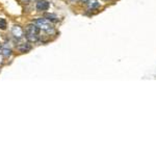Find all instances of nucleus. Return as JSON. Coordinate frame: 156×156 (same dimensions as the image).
I'll return each mask as SVG.
<instances>
[{"instance_id": "f8f14e48", "label": "nucleus", "mask_w": 156, "mask_h": 156, "mask_svg": "<svg viewBox=\"0 0 156 156\" xmlns=\"http://www.w3.org/2000/svg\"><path fill=\"white\" fill-rule=\"evenodd\" d=\"M0 62H1V57H0Z\"/></svg>"}, {"instance_id": "9b49d317", "label": "nucleus", "mask_w": 156, "mask_h": 156, "mask_svg": "<svg viewBox=\"0 0 156 156\" xmlns=\"http://www.w3.org/2000/svg\"><path fill=\"white\" fill-rule=\"evenodd\" d=\"M24 2H29V1H31V0H23Z\"/></svg>"}, {"instance_id": "20e7f679", "label": "nucleus", "mask_w": 156, "mask_h": 156, "mask_svg": "<svg viewBox=\"0 0 156 156\" xmlns=\"http://www.w3.org/2000/svg\"><path fill=\"white\" fill-rule=\"evenodd\" d=\"M50 4L47 0H39L37 2V9L39 12H45L49 9Z\"/></svg>"}, {"instance_id": "f03ea898", "label": "nucleus", "mask_w": 156, "mask_h": 156, "mask_svg": "<svg viewBox=\"0 0 156 156\" xmlns=\"http://www.w3.org/2000/svg\"><path fill=\"white\" fill-rule=\"evenodd\" d=\"M34 24H36L41 30H44V31L48 32V34L54 31V28H53V26H52L51 22H50L49 20L45 19V18L37 19L36 21H34Z\"/></svg>"}, {"instance_id": "423d86ee", "label": "nucleus", "mask_w": 156, "mask_h": 156, "mask_svg": "<svg viewBox=\"0 0 156 156\" xmlns=\"http://www.w3.org/2000/svg\"><path fill=\"white\" fill-rule=\"evenodd\" d=\"M30 45L28 44V43H23V44H21L20 46H18V49L20 50L21 52H27L30 50Z\"/></svg>"}, {"instance_id": "7ed1b4c3", "label": "nucleus", "mask_w": 156, "mask_h": 156, "mask_svg": "<svg viewBox=\"0 0 156 156\" xmlns=\"http://www.w3.org/2000/svg\"><path fill=\"white\" fill-rule=\"evenodd\" d=\"M12 34L16 37L17 40H20L23 37L24 31H23V29H22V27H20L19 25H15L12 28Z\"/></svg>"}, {"instance_id": "0eeeda50", "label": "nucleus", "mask_w": 156, "mask_h": 156, "mask_svg": "<svg viewBox=\"0 0 156 156\" xmlns=\"http://www.w3.org/2000/svg\"><path fill=\"white\" fill-rule=\"evenodd\" d=\"M46 18H47V20H49L50 22H58V17L55 16L53 14L46 15Z\"/></svg>"}, {"instance_id": "39448f33", "label": "nucleus", "mask_w": 156, "mask_h": 156, "mask_svg": "<svg viewBox=\"0 0 156 156\" xmlns=\"http://www.w3.org/2000/svg\"><path fill=\"white\" fill-rule=\"evenodd\" d=\"M99 6H100V3L98 0H90L89 1V9L94 11V9H99Z\"/></svg>"}, {"instance_id": "6e6552de", "label": "nucleus", "mask_w": 156, "mask_h": 156, "mask_svg": "<svg viewBox=\"0 0 156 156\" xmlns=\"http://www.w3.org/2000/svg\"><path fill=\"white\" fill-rule=\"evenodd\" d=\"M6 27H7V23H6V21H5V20H4V19L0 18V29L4 30V29H6Z\"/></svg>"}, {"instance_id": "ddd939ff", "label": "nucleus", "mask_w": 156, "mask_h": 156, "mask_svg": "<svg viewBox=\"0 0 156 156\" xmlns=\"http://www.w3.org/2000/svg\"><path fill=\"white\" fill-rule=\"evenodd\" d=\"M72 1H75V0H72Z\"/></svg>"}, {"instance_id": "9d476101", "label": "nucleus", "mask_w": 156, "mask_h": 156, "mask_svg": "<svg viewBox=\"0 0 156 156\" xmlns=\"http://www.w3.org/2000/svg\"><path fill=\"white\" fill-rule=\"evenodd\" d=\"M81 2H83V3H89V1L90 0H80Z\"/></svg>"}, {"instance_id": "1a4fd4ad", "label": "nucleus", "mask_w": 156, "mask_h": 156, "mask_svg": "<svg viewBox=\"0 0 156 156\" xmlns=\"http://www.w3.org/2000/svg\"><path fill=\"white\" fill-rule=\"evenodd\" d=\"M2 54H3L4 56H11L12 50L11 49H7V48H3V49H2Z\"/></svg>"}, {"instance_id": "f257e3e1", "label": "nucleus", "mask_w": 156, "mask_h": 156, "mask_svg": "<svg viewBox=\"0 0 156 156\" xmlns=\"http://www.w3.org/2000/svg\"><path fill=\"white\" fill-rule=\"evenodd\" d=\"M40 29L36 24H29L26 27V37L29 42L36 43L40 39Z\"/></svg>"}]
</instances>
